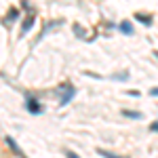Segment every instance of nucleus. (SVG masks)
I'll use <instances>...</instances> for the list:
<instances>
[{
  "label": "nucleus",
  "mask_w": 158,
  "mask_h": 158,
  "mask_svg": "<svg viewBox=\"0 0 158 158\" xmlns=\"http://www.w3.org/2000/svg\"><path fill=\"white\" fill-rule=\"evenodd\" d=\"M63 89H65V93L61 95V99H59V106H68V103H70V101H72V99L76 97V89H74L72 85H65Z\"/></svg>",
  "instance_id": "obj_1"
},
{
  "label": "nucleus",
  "mask_w": 158,
  "mask_h": 158,
  "mask_svg": "<svg viewBox=\"0 0 158 158\" xmlns=\"http://www.w3.org/2000/svg\"><path fill=\"white\" fill-rule=\"evenodd\" d=\"M25 108H27V112L30 114H42V108L38 106V101L34 97H27V103H25Z\"/></svg>",
  "instance_id": "obj_2"
},
{
  "label": "nucleus",
  "mask_w": 158,
  "mask_h": 158,
  "mask_svg": "<svg viewBox=\"0 0 158 158\" xmlns=\"http://www.w3.org/2000/svg\"><path fill=\"white\" fill-rule=\"evenodd\" d=\"M6 146L11 148V150H13V152H15V154H17V156H19V158H25L23 150H21V148L17 146V141H15V139H13V137H6Z\"/></svg>",
  "instance_id": "obj_3"
},
{
  "label": "nucleus",
  "mask_w": 158,
  "mask_h": 158,
  "mask_svg": "<svg viewBox=\"0 0 158 158\" xmlns=\"http://www.w3.org/2000/svg\"><path fill=\"white\" fill-rule=\"evenodd\" d=\"M120 32H122V34H127V36H133V25L129 23V21H122V23H120Z\"/></svg>",
  "instance_id": "obj_4"
},
{
  "label": "nucleus",
  "mask_w": 158,
  "mask_h": 158,
  "mask_svg": "<svg viewBox=\"0 0 158 158\" xmlns=\"http://www.w3.org/2000/svg\"><path fill=\"white\" fill-rule=\"evenodd\" d=\"M34 25V17H25V21H23V27H21V36H25L27 34V30Z\"/></svg>",
  "instance_id": "obj_5"
},
{
  "label": "nucleus",
  "mask_w": 158,
  "mask_h": 158,
  "mask_svg": "<svg viewBox=\"0 0 158 158\" xmlns=\"http://www.w3.org/2000/svg\"><path fill=\"white\" fill-rule=\"evenodd\" d=\"M122 116L133 118V120H139V118H141V112H135V110H124V112H122Z\"/></svg>",
  "instance_id": "obj_6"
},
{
  "label": "nucleus",
  "mask_w": 158,
  "mask_h": 158,
  "mask_svg": "<svg viewBox=\"0 0 158 158\" xmlns=\"http://www.w3.org/2000/svg\"><path fill=\"white\" fill-rule=\"evenodd\" d=\"M97 154H101L103 158H124V156H118V154H114V152H108V150H103V148H97Z\"/></svg>",
  "instance_id": "obj_7"
},
{
  "label": "nucleus",
  "mask_w": 158,
  "mask_h": 158,
  "mask_svg": "<svg viewBox=\"0 0 158 158\" xmlns=\"http://www.w3.org/2000/svg\"><path fill=\"white\" fill-rule=\"evenodd\" d=\"M135 17H137V19H139V21H141L143 25H150V23H152V17H150V15H143V13H137Z\"/></svg>",
  "instance_id": "obj_8"
},
{
  "label": "nucleus",
  "mask_w": 158,
  "mask_h": 158,
  "mask_svg": "<svg viewBox=\"0 0 158 158\" xmlns=\"http://www.w3.org/2000/svg\"><path fill=\"white\" fill-rule=\"evenodd\" d=\"M6 17H9V21H15V19H17V17H19V11H17V9H11V11H9V15H6Z\"/></svg>",
  "instance_id": "obj_9"
},
{
  "label": "nucleus",
  "mask_w": 158,
  "mask_h": 158,
  "mask_svg": "<svg viewBox=\"0 0 158 158\" xmlns=\"http://www.w3.org/2000/svg\"><path fill=\"white\" fill-rule=\"evenodd\" d=\"M65 158H80L78 154H74L72 150H65Z\"/></svg>",
  "instance_id": "obj_10"
},
{
  "label": "nucleus",
  "mask_w": 158,
  "mask_h": 158,
  "mask_svg": "<svg viewBox=\"0 0 158 158\" xmlns=\"http://www.w3.org/2000/svg\"><path fill=\"white\" fill-rule=\"evenodd\" d=\"M74 32H76V34H80V36H82V34H85V30H82V27H80V25H74Z\"/></svg>",
  "instance_id": "obj_11"
},
{
  "label": "nucleus",
  "mask_w": 158,
  "mask_h": 158,
  "mask_svg": "<svg viewBox=\"0 0 158 158\" xmlns=\"http://www.w3.org/2000/svg\"><path fill=\"white\" fill-rule=\"evenodd\" d=\"M150 93H152V95H154V97H158V89H152V91H150Z\"/></svg>",
  "instance_id": "obj_12"
},
{
  "label": "nucleus",
  "mask_w": 158,
  "mask_h": 158,
  "mask_svg": "<svg viewBox=\"0 0 158 158\" xmlns=\"http://www.w3.org/2000/svg\"><path fill=\"white\" fill-rule=\"evenodd\" d=\"M152 131H156V133H158V122H154V124H152Z\"/></svg>",
  "instance_id": "obj_13"
}]
</instances>
